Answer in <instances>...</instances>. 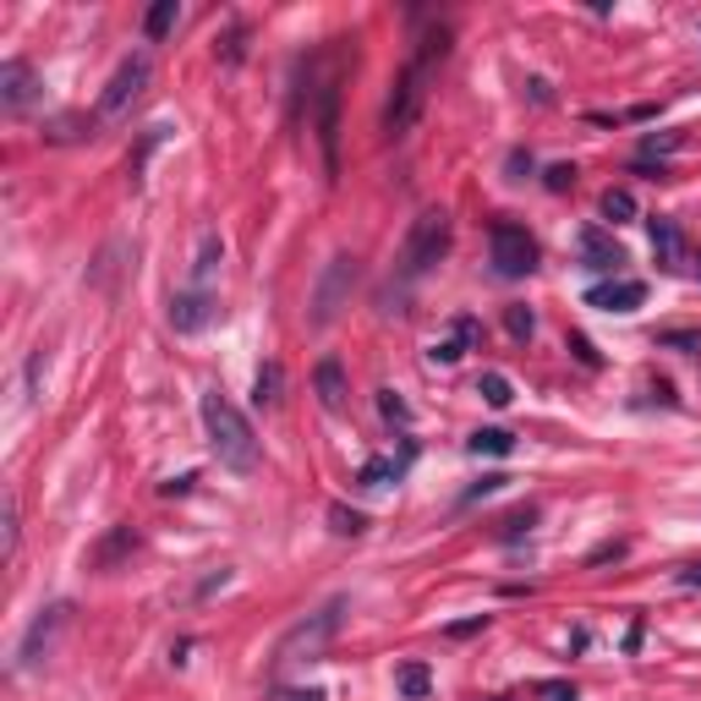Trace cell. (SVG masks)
I'll use <instances>...</instances> for the list:
<instances>
[{"label":"cell","instance_id":"1","mask_svg":"<svg viewBox=\"0 0 701 701\" xmlns=\"http://www.w3.org/2000/svg\"><path fill=\"white\" fill-rule=\"evenodd\" d=\"M444 55H449V28H427L417 39V55L401 66V77L390 88V105H384V138L390 142H401L422 121V105H427V88H433V72Z\"/></svg>","mask_w":701,"mask_h":701},{"label":"cell","instance_id":"2","mask_svg":"<svg viewBox=\"0 0 701 701\" xmlns=\"http://www.w3.org/2000/svg\"><path fill=\"white\" fill-rule=\"evenodd\" d=\"M203 427H209V449L220 455L225 471H258V438H253V422L231 406V395H220V390L203 395Z\"/></svg>","mask_w":701,"mask_h":701},{"label":"cell","instance_id":"3","mask_svg":"<svg viewBox=\"0 0 701 701\" xmlns=\"http://www.w3.org/2000/svg\"><path fill=\"white\" fill-rule=\"evenodd\" d=\"M340 619H346V597H329L318 614H307L301 625L285 630V641L275 647V669H296V663H318L329 652V641L340 636Z\"/></svg>","mask_w":701,"mask_h":701},{"label":"cell","instance_id":"4","mask_svg":"<svg viewBox=\"0 0 701 701\" xmlns=\"http://www.w3.org/2000/svg\"><path fill=\"white\" fill-rule=\"evenodd\" d=\"M449 253V214L444 209H422L406 231V247H401V280H422L438 258Z\"/></svg>","mask_w":701,"mask_h":701},{"label":"cell","instance_id":"5","mask_svg":"<svg viewBox=\"0 0 701 701\" xmlns=\"http://www.w3.org/2000/svg\"><path fill=\"white\" fill-rule=\"evenodd\" d=\"M488 253H493V269H499L504 280H521V275L538 269V242H532L527 225H516V220H493V225H488Z\"/></svg>","mask_w":701,"mask_h":701},{"label":"cell","instance_id":"6","mask_svg":"<svg viewBox=\"0 0 701 701\" xmlns=\"http://www.w3.org/2000/svg\"><path fill=\"white\" fill-rule=\"evenodd\" d=\"M148 77H153L148 55H127V61L110 72V83H105V94H99V110H94V116H99V121H121V116L142 99Z\"/></svg>","mask_w":701,"mask_h":701},{"label":"cell","instance_id":"7","mask_svg":"<svg viewBox=\"0 0 701 701\" xmlns=\"http://www.w3.org/2000/svg\"><path fill=\"white\" fill-rule=\"evenodd\" d=\"M351 285H357V258H351V253L329 258V269H323V280H318V296H312V329H329V323L340 318Z\"/></svg>","mask_w":701,"mask_h":701},{"label":"cell","instance_id":"8","mask_svg":"<svg viewBox=\"0 0 701 701\" xmlns=\"http://www.w3.org/2000/svg\"><path fill=\"white\" fill-rule=\"evenodd\" d=\"M307 99H318V142H323V170H340V77H323L318 88H307Z\"/></svg>","mask_w":701,"mask_h":701},{"label":"cell","instance_id":"9","mask_svg":"<svg viewBox=\"0 0 701 701\" xmlns=\"http://www.w3.org/2000/svg\"><path fill=\"white\" fill-rule=\"evenodd\" d=\"M66 614H72L66 603L39 608V619L28 625V636H22V647H17V669H33V663H39V652H50V641H55V630H61V619H66Z\"/></svg>","mask_w":701,"mask_h":701},{"label":"cell","instance_id":"10","mask_svg":"<svg viewBox=\"0 0 701 701\" xmlns=\"http://www.w3.org/2000/svg\"><path fill=\"white\" fill-rule=\"evenodd\" d=\"M33 99H39V77H33V66H28V61H6V66H0V105H6L11 116H22Z\"/></svg>","mask_w":701,"mask_h":701},{"label":"cell","instance_id":"11","mask_svg":"<svg viewBox=\"0 0 701 701\" xmlns=\"http://www.w3.org/2000/svg\"><path fill=\"white\" fill-rule=\"evenodd\" d=\"M641 301H647L641 280H603L586 290V307H597V312H636Z\"/></svg>","mask_w":701,"mask_h":701},{"label":"cell","instance_id":"12","mask_svg":"<svg viewBox=\"0 0 701 701\" xmlns=\"http://www.w3.org/2000/svg\"><path fill=\"white\" fill-rule=\"evenodd\" d=\"M581 258H586V269H597V275H614V269L625 264L619 242H614L603 225H586V231H581Z\"/></svg>","mask_w":701,"mask_h":701},{"label":"cell","instance_id":"13","mask_svg":"<svg viewBox=\"0 0 701 701\" xmlns=\"http://www.w3.org/2000/svg\"><path fill=\"white\" fill-rule=\"evenodd\" d=\"M312 390H318L323 412H346V368H340V357H323L312 368Z\"/></svg>","mask_w":701,"mask_h":701},{"label":"cell","instance_id":"14","mask_svg":"<svg viewBox=\"0 0 701 701\" xmlns=\"http://www.w3.org/2000/svg\"><path fill=\"white\" fill-rule=\"evenodd\" d=\"M170 323H176L181 334L203 329V323H209V290H181V296L170 301Z\"/></svg>","mask_w":701,"mask_h":701},{"label":"cell","instance_id":"15","mask_svg":"<svg viewBox=\"0 0 701 701\" xmlns=\"http://www.w3.org/2000/svg\"><path fill=\"white\" fill-rule=\"evenodd\" d=\"M220 264H225V242H220L214 231H203V242H198V269H192V290H209Z\"/></svg>","mask_w":701,"mask_h":701},{"label":"cell","instance_id":"16","mask_svg":"<svg viewBox=\"0 0 701 701\" xmlns=\"http://www.w3.org/2000/svg\"><path fill=\"white\" fill-rule=\"evenodd\" d=\"M680 225L675 220H652V258L663 264V269H680Z\"/></svg>","mask_w":701,"mask_h":701},{"label":"cell","instance_id":"17","mask_svg":"<svg viewBox=\"0 0 701 701\" xmlns=\"http://www.w3.org/2000/svg\"><path fill=\"white\" fill-rule=\"evenodd\" d=\"M132 549H138V532H132V527H116V532H110V538L99 543V554H94V564H99V570H116V564L127 560Z\"/></svg>","mask_w":701,"mask_h":701},{"label":"cell","instance_id":"18","mask_svg":"<svg viewBox=\"0 0 701 701\" xmlns=\"http://www.w3.org/2000/svg\"><path fill=\"white\" fill-rule=\"evenodd\" d=\"M401 471H406V460L379 455V460H368V466L357 471V482H362V488H390V482H401Z\"/></svg>","mask_w":701,"mask_h":701},{"label":"cell","instance_id":"19","mask_svg":"<svg viewBox=\"0 0 701 701\" xmlns=\"http://www.w3.org/2000/svg\"><path fill=\"white\" fill-rule=\"evenodd\" d=\"M395 691L406 701H422L433 691V675H427V663H401V675H395Z\"/></svg>","mask_w":701,"mask_h":701},{"label":"cell","instance_id":"20","mask_svg":"<svg viewBox=\"0 0 701 701\" xmlns=\"http://www.w3.org/2000/svg\"><path fill=\"white\" fill-rule=\"evenodd\" d=\"M280 390H285L280 362H264V368H258V384H253V401H258V406H280Z\"/></svg>","mask_w":701,"mask_h":701},{"label":"cell","instance_id":"21","mask_svg":"<svg viewBox=\"0 0 701 701\" xmlns=\"http://www.w3.org/2000/svg\"><path fill=\"white\" fill-rule=\"evenodd\" d=\"M176 22H181V6H176V0H159V6H148V17H142V33H148V39H164Z\"/></svg>","mask_w":701,"mask_h":701},{"label":"cell","instance_id":"22","mask_svg":"<svg viewBox=\"0 0 701 701\" xmlns=\"http://www.w3.org/2000/svg\"><path fill=\"white\" fill-rule=\"evenodd\" d=\"M516 449V433H504V427H477L471 433V455H510Z\"/></svg>","mask_w":701,"mask_h":701},{"label":"cell","instance_id":"23","mask_svg":"<svg viewBox=\"0 0 701 701\" xmlns=\"http://www.w3.org/2000/svg\"><path fill=\"white\" fill-rule=\"evenodd\" d=\"M603 214H608L614 225L636 220V192H630V187H608V192H603Z\"/></svg>","mask_w":701,"mask_h":701},{"label":"cell","instance_id":"24","mask_svg":"<svg viewBox=\"0 0 701 701\" xmlns=\"http://www.w3.org/2000/svg\"><path fill=\"white\" fill-rule=\"evenodd\" d=\"M471 334H477V323L460 318V323H455V340H433L427 357H433V362H460V340H471Z\"/></svg>","mask_w":701,"mask_h":701},{"label":"cell","instance_id":"25","mask_svg":"<svg viewBox=\"0 0 701 701\" xmlns=\"http://www.w3.org/2000/svg\"><path fill=\"white\" fill-rule=\"evenodd\" d=\"M477 395H482L488 406H510V401H516V390H510L504 373H482V379H477Z\"/></svg>","mask_w":701,"mask_h":701},{"label":"cell","instance_id":"26","mask_svg":"<svg viewBox=\"0 0 701 701\" xmlns=\"http://www.w3.org/2000/svg\"><path fill=\"white\" fill-rule=\"evenodd\" d=\"M329 521H334L340 538H362L368 532V516L362 510H346V504H329Z\"/></svg>","mask_w":701,"mask_h":701},{"label":"cell","instance_id":"27","mask_svg":"<svg viewBox=\"0 0 701 701\" xmlns=\"http://www.w3.org/2000/svg\"><path fill=\"white\" fill-rule=\"evenodd\" d=\"M94 127H99V116H61L50 127V138H94Z\"/></svg>","mask_w":701,"mask_h":701},{"label":"cell","instance_id":"28","mask_svg":"<svg viewBox=\"0 0 701 701\" xmlns=\"http://www.w3.org/2000/svg\"><path fill=\"white\" fill-rule=\"evenodd\" d=\"M658 346H669V351H701V329H675V334H658Z\"/></svg>","mask_w":701,"mask_h":701},{"label":"cell","instance_id":"29","mask_svg":"<svg viewBox=\"0 0 701 701\" xmlns=\"http://www.w3.org/2000/svg\"><path fill=\"white\" fill-rule=\"evenodd\" d=\"M379 412H384L390 422H412V406H406L395 390H384V395H379Z\"/></svg>","mask_w":701,"mask_h":701},{"label":"cell","instance_id":"30","mask_svg":"<svg viewBox=\"0 0 701 701\" xmlns=\"http://www.w3.org/2000/svg\"><path fill=\"white\" fill-rule=\"evenodd\" d=\"M22 543V527H17V493H6V554H17Z\"/></svg>","mask_w":701,"mask_h":701},{"label":"cell","instance_id":"31","mask_svg":"<svg viewBox=\"0 0 701 701\" xmlns=\"http://www.w3.org/2000/svg\"><path fill=\"white\" fill-rule=\"evenodd\" d=\"M504 323H510V334H516V340H527V334H532V312H527V307H510V312H504Z\"/></svg>","mask_w":701,"mask_h":701},{"label":"cell","instance_id":"32","mask_svg":"<svg viewBox=\"0 0 701 701\" xmlns=\"http://www.w3.org/2000/svg\"><path fill=\"white\" fill-rule=\"evenodd\" d=\"M675 148H680V138H675V132H669V138H658V132H652V138H647V148H641V159H652V153H675Z\"/></svg>","mask_w":701,"mask_h":701},{"label":"cell","instance_id":"33","mask_svg":"<svg viewBox=\"0 0 701 701\" xmlns=\"http://www.w3.org/2000/svg\"><path fill=\"white\" fill-rule=\"evenodd\" d=\"M510 176H516V181H527V176H532V153H527V148H516V153H510Z\"/></svg>","mask_w":701,"mask_h":701},{"label":"cell","instance_id":"34","mask_svg":"<svg viewBox=\"0 0 701 701\" xmlns=\"http://www.w3.org/2000/svg\"><path fill=\"white\" fill-rule=\"evenodd\" d=\"M570 351H575L586 368H597V351H592V340H586V334H570Z\"/></svg>","mask_w":701,"mask_h":701},{"label":"cell","instance_id":"35","mask_svg":"<svg viewBox=\"0 0 701 701\" xmlns=\"http://www.w3.org/2000/svg\"><path fill=\"white\" fill-rule=\"evenodd\" d=\"M538 521V510H516L510 521H504V538H521V527H532Z\"/></svg>","mask_w":701,"mask_h":701},{"label":"cell","instance_id":"36","mask_svg":"<svg viewBox=\"0 0 701 701\" xmlns=\"http://www.w3.org/2000/svg\"><path fill=\"white\" fill-rule=\"evenodd\" d=\"M675 581H680V586H697V592H701V560L680 564V570H675Z\"/></svg>","mask_w":701,"mask_h":701},{"label":"cell","instance_id":"37","mask_svg":"<svg viewBox=\"0 0 701 701\" xmlns=\"http://www.w3.org/2000/svg\"><path fill=\"white\" fill-rule=\"evenodd\" d=\"M570 181H575V164H554V170H549V187H554V192H564Z\"/></svg>","mask_w":701,"mask_h":701},{"label":"cell","instance_id":"38","mask_svg":"<svg viewBox=\"0 0 701 701\" xmlns=\"http://www.w3.org/2000/svg\"><path fill=\"white\" fill-rule=\"evenodd\" d=\"M290 701H323V691H296Z\"/></svg>","mask_w":701,"mask_h":701}]
</instances>
